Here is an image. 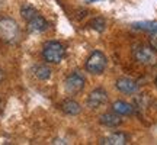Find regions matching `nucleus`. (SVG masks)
I'll return each instance as SVG.
<instances>
[{
  "mask_svg": "<svg viewBox=\"0 0 157 145\" xmlns=\"http://www.w3.org/2000/svg\"><path fill=\"white\" fill-rule=\"evenodd\" d=\"M21 38V29L10 17L0 19V39L6 44H16Z\"/></svg>",
  "mask_w": 157,
  "mask_h": 145,
  "instance_id": "obj_1",
  "label": "nucleus"
},
{
  "mask_svg": "<svg viewBox=\"0 0 157 145\" xmlns=\"http://www.w3.org/2000/svg\"><path fill=\"white\" fill-rule=\"evenodd\" d=\"M42 57L47 62L51 64H58L64 60L66 57V48L61 42H57V41H50L44 45L42 48Z\"/></svg>",
  "mask_w": 157,
  "mask_h": 145,
  "instance_id": "obj_2",
  "label": "nucleus"
},
{
  "mask_svg": "<svg viewBox=\"0 0 157 145\" xmlns=\"http://www.w3.org/2000/svg\"><path fill=\"white\" fill-rule=\"evenodd\" d=\"M135 61L143 64V65H154L157 62V54L151 46L147 45H137L132 50Z\"/></svg>",
  "mask_w": 157,
  "mask_h": 145,
  "instance_id": "obj_3",
  "label": "nucleus"
},
{
  "mask_svg": "<svg viewBox=\"0 0 157 145\" xmlns=\"http://www.w3.org/2000/svg\"><path fill=\"white\" fill-rule=\"evenodd\" d=\"M86 70L92 74H102L106 68V57L101 51H93L86 60Z\"/></svg>",
  "mask_w": 157,
  "mask_h": 145,
  "instance_id": "obj_4",
  "label": "nucleus"
},
{
  "mask_svg": "<svg viewBox=\"0 0 157 145\" xmlns=\"http://www.w3.org/2000/svg\"><path fill=\"white\" fill-rule=\"evenodd\" d=\"M84 84H86L84 77L77 71H74V72H71L70 76H67L66 81H64L66 90H67L68 93H78V91H82L84 87Z\"/></svg>",
  "mask_w": 157,
  "mask_h": 145,
  "instance_id": "obj_5",
  "label": "nucleus"
},
{
  "mask_svg": "<svg viewBox=\"0 0 157 145\" xmlns=\"http://www.w3.org/2000/svg\"><path fill=\"white\" fill-rule=\"evenodd\" d=\"M108 102V93L105 91V89L102 87H98L95 89L87 97V106L90 109H98V107L103 106Z\"/></svg>",
  "mask_w": 157,
  "mask_h": 145,
  "instance_id": "obj_6",
  "label": "nucleus"
},
{
  "mask_svg": "<svg viewBox=\"0 0 157 145\" xmlns=\"http://www.w3.org/2000/svg\"><path fill=\"white\" fill-rule=\"evenodd\" d=\"M117 89L121 91V93H125V95H132L137 91V83H135L132 78L128 77H121L117 80Z\"/></svg>",
  "mask_w": 157,
  "mask_h": 145,
  "instance_id": "obj_7",
  "label": "nucleus"
},
{
  "mask_svg": "<svg viewBox=\"0 0 157 145\" xmlns=\"http://www.w3.org/2000/svg\"><path fill=\"white\" fill-rule=\"evenodd\" d=\"M26 22H28L29 31H32V32H42V31H45V29L48 28V23H47V20H45V19L41 16L39 13L34 15L32 17H29Z\"/></svg>",
  "mask_w": 157,
  "mask_h": 145,
  "instance_id": "obj_8",
  "label": "nucleus"
},
{
  "mask_svg": "<svg viewBox=\"0 0 157 145\" xmlns=\"http://www.w3.org/2000/svg\"><path fill=\"white\" fill-rule=\"evenodd\" d=\"M102 145H124L128 144V136L122 132H113L101 139Z\"/></svg>",
  "mask_w": 157,
  "mask_h": 145,
  "instance_id": "obj_9",
  "label": "nucleus"
},
{
  "mask_svg": "<svg viewBox=\"0 0 157 145\" xmlns=\"http://www.w3.org/2000/svg\"><path fill=\"white\" fill-rule=\"evenodd\" d=\"M99 122L102 125H105L108 128H115V126H119L121 123H122V119L121 116L115 113V112H109V113H103L101 117H99Z\"/></svg>",
  "mask_w": 157,
  "mask_h": 145,
  "instance_id": "obj_10",
  "label": "nucleus"
},
{
  "mask_svg": "<svg viewBox=\"0 0 157 145\" xmlns=\"http://www.w3.org/2000/svg\"><path fill=\"white\" fill-rule=\"evenodd\" d=\"M112 112L118 113L119 116H129L134 113V107L131 106L129 103L124 100H117L112 103Z\"/></svg>",
  "mask_w": 157,
  "mask_h": 145,
  "instance_id": "obj_11",
  "label": "nucleus"
},
{
  "mask_svg": "<svg viewBox=\"0 0 157 145\" xmlns=\"http://www.w3.org/2000/svg\"><path fill=\"white\" fill-rule=\"evenodd\" d=\"M61 109L64 113H67V115H71V116H74V115H78L80 113V105H78L77 102L74 100H66L61 103Z\"/></svg>",
  "mask_w": 157,
  "mask_h": 145,
  "instance_id": "obj_12",
  "label": "nucleus"
},
{
  "mask_svg": "<svg viewBox=\"0 0 157 145\" xmlns=\"http://www.w3.org/2000/svg\"><path fill=\"white\" fill-rule=\"evenodd\" d=\"M134 29H140V31H146L150 34H157V22L154 20H148V22H137L132 25Z\"/></svg>",
  "mask_w": 157,
  "mask_h": 145,
  "instance_id": "obj_13",
  "label": "nucleus"
},
{
  "mask_svg": "<svg viewBox=\"0 0 157 145\" xmlns=\"http://www.w3.org/2000/svg\"><path fill=\"white\" fill-rule=\"evenodd\" d=\"M34 72L39 80H47L51 77V70L47 65H36L34 68Z\"/></svg>",
  "mask_w": 157,
  "mask_h": 145,
  "instance_id": "obj_14",
  "label": "nucleus"
},
{
  "mask_svg": "<svg viewBox=\"0 0 157 145\" xmlns=\"http://www.w3.org/2000/svg\"><path fill=\"white\" fill-rule=\"evenodd\" d=\"M90 28L98 31V32H102V31L105 29V19H102V17H95V19L90 22Z\"/></svg>",
  "mask_w": 157,
  "mask_h": 145,
  "instance_id": "obj_15",
  "label": "nucleus"
},
{
  "mask_svg": "<svg viewBox=\"0 0 157 145\" xmlns=\"http://www.w3.org/2000/svg\"><path fill=\"white\" fill-rule=\"evenodd\" d=\"M38 12L35 10L34 7H31V6H23L22 10H21V15H22V17L25 19V20H28L29 17H32L34 15H36Z\"/></svg>",
  "mask_w": 157,
  "mask_h": 145,
  "instance_id": "obj_16",
  "label": "nucleus"
},
{
  "mask_svg": "<svg viewBox=\"0 0 157 145\" xmlns=\"http://www.w3.org/2000/svg\"><path fill=\"white\" fill-rule=\"evenodd\" d=\"M150 46L157 52V34H153V36L150 38Z\"/></svg>",
  "mask_w": 157,
  "mask_h": 145,
  "instance_id": "obj_17",
  "label": "nucleus"
},
{
  "mask_svg": "<svg viewBox=\"0 0 157 145\" xmlns=\"http://www.w3.org/2000/svg\"><path fill=\"white\" fill-rule=\"evenodd\" d=\"M3 78H5V72H3V70L0 68V83L3 81Z\"/></svg>",
  "mask_w": 157,
  "mask_h": 145,
  "instance_id": "obj_18",
  "label": "nucleus"
},
{
  "mask_svg": "<svg viewBox=\"0 0 157 145\" xmlns=\"http://www.w3.org/2000/svg\"><path fill=\"white\" fill-rule=\"evenodd\" d=\"M156 86H157V78H156Z\"/></svg>",
  "mask_w": 157,
  "mask_h": 145,
  "instance_id": "obj_19",
  "label": "nucleus"
},
{
  "mask_svg": "<svg viewBox=\"0 0 157 145\" xmlns=\"http://www.w3.org/2000/svg\"><path fill=\"white\" fill-rule=\"evenodd\" d=\"M90 2H95V0H90Z\"/></svg>",
  "mask_w": 157,
  "mask_h": 145,
  "instance_id": "obj_20",
  "label": "nucleus"
}]
</instances>
